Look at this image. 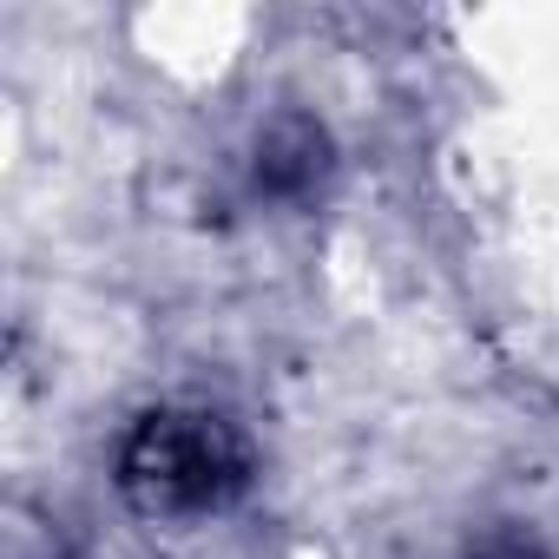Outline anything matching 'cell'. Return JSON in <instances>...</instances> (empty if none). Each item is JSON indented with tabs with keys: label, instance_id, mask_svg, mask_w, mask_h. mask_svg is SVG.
<instances>
[{
	"label": "cell",
	"instance_id": "obj_1",
	"mask_svg": "<svg viewBox=\"0 0 559 559\" xmlns=\"http://www.w3.org/2000/svg\"><path fill=\"white\" fill-rule=\"evenodd\" d=\"M250 487V448L224 415L158 408L119 448V493L145 520H204Z\"/></svg>",
	"mask_w": 559,
	"mask_h": 559
},
{
	"label": "cell",
	"instance_id": "obj_2",
	"mask_svg": "<svg viewBox=\"0 0 559 559\" xmlns=\"http://www.w3.org/2000/svg\"><path fill=\"white\" fill-rule=\"evenodd\" d=\"M323 171H330V132L310 112H284L263 126V139H257V185L263 191L304 198Z\"/></svg>",
	"mask_w": 559,
	"mask_h": 559
},
{
	"label": "cell",
	"instance_id": "obj_3",
	"mask_svg": "<svg viewBox=\"0 0 559 559\" xmlns=\"http://www.w3.org/2000/svg\"><path fill=\"white\" fill-rule=\"evenodd\" d=\"M474 559H539V552H533L520 533H487V539L474 546Z\"/></svg>",
	"mask_w": 559,
	"mask_h": 559
}]
</instances>
